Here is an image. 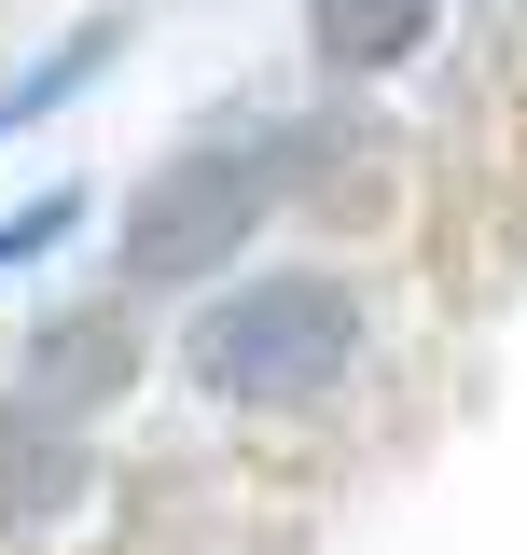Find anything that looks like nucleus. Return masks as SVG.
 Segmentation results:
<instances>
[{
    "mask_svg": "<svg viewBox=\"0 0 527 555\" xmlns=\"http://www.w3.org/2000/svg\"><path fill=\"white\" fill-rule=\"evenodd\" d=\"M126 375H139V334L112 306H83V320H56V334L28 347V416H98Z\"/></svg>",
    "mask_w": 527,
    "mask_h": 555,
    "instance_id": "nucleus-3",
    "label": "nucleus"
},
{
    "mask_svg": "<svg viewBox=\"0 0 527 555\" xmlns=\"http://www.w3.org/2000/svg\"><path fill=\"white\" fill-rule=\"evenodd\" d=\"M347 361H361L347 278H250L181 334V375L208 403H320V389H347Z\"/></svg>",
    "mask_w": 527,
    "mask_h": 555,
    "instance_id": "nucleus-1",
    "label": "nucleus"
},
{
    "mask_svg": "<svg viewBox=\"0 0 527 555\" xmlns=\"http://www.w3.org/2000/svg\"><path fill=\"white\" fill-rule=\"evenodd\" d=\"M56 500H69V459H56V444H28V430L0 416V514H56Z\"/></svg>",
    "mask_w": 527,
    "mask_h": 555,
    "instance_id": "nucleus-5",
    "label": "nucleus"
},
{
    "mask_svg": "<svg viewBox=\"0 0 527 555\" xmlns=\"http://www.w3.org/2000/svg\"><path fill=\"white\" fill-rule=\"evenodd\" d=\"M264 195H278V167L264 153H181V167H153V195L126 208V278H222L250 250Z\"/></svg>",
    "mask_w": 527,
    "mask_h": 555,
    "instance_id": "nucleus-2",
    "label": "nucleus"
},
{
    "mask_svg": "<svg viewBox=\"0 0 527 555\" xmlns=\"http://www.w3.org/2000/svg\"><path fill=\"white\" fill-rule=\"evenodd\" d=\"M69 236V195H42V208H14V222H0V264H28V250H56Z\"/></svg>",
    "mask_w": 527,
    "mask_h": 555,
    "instance_id": "nucleus-6",
    "label": "nucleus"
},
{
    "mask_svg": "<svg viewBox=\"0 0 527 555\" xmlns=\"http://www.w3.org/2000/svg\"><path fill=\"white\" fill-rule=\"evenodd\" d=\"M430 42V0H306V56L333 69H389Z\"/></svg>",
    "mask_w": 527,
    "mask_h": 555,
    "instance_id": "nucleus-4",
    "label": "nucleus"
}]
</instances>
